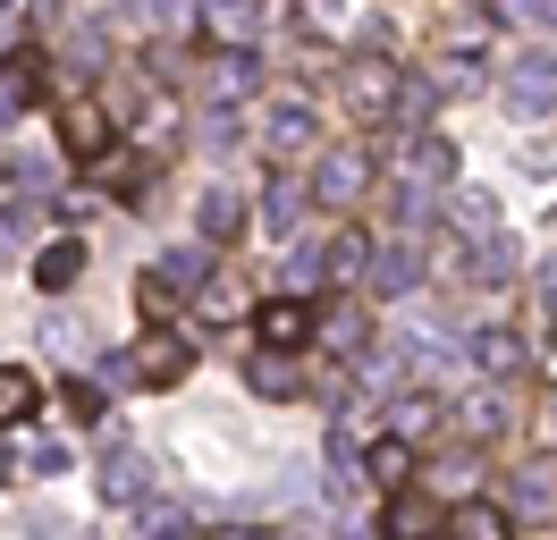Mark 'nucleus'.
<instances>
[{
	"instance_id": "10",
	"label": "nucleus",
	"mask_w": 557,
	"mask_h": 540,
	"mask_svg": "<svg viewBox=\"0 0 557 540\" xmlns=\"http://www.w3.org/2000/svg\"><path fill=\"white\" fill-rule=\"evenodd\" d=\"M85 177H94L102 195H119V202H144L152 161H144V152H127V144H110V152H94V161H85Z\"/></svg>"
},
{
	"instance_id": "29",
	"label": "nucleus",
	"mask_w": 557,
	"mask_h": 540,
	"mask_svg": "<svg viewBox=\"0 0 557 540\" xmlns=\"http://www.w3.org/2000/svg\"><path fill=\"white\" fill-rule=\"evenodd\" d=\"M498 422H507V414H498V397H490V389H482V397H465V405H456V431H465V439H490Z\"/></svg>"
},
{
	"instance_id": "3",
	"label": "nucleus",
	"mask_w": 557,
	"mask_h": 540,
	"mask_svg": "<svg viewBox=\"0 0 557 540\" xmlns=\"http://www.w3.org/2000/svg\"><path fill=\"white\" fill-rule=\"evenodd\" d=\"M388 161H397V186H422V195H448L456 186V144L431 135V127H406Z\"/></svg>"
},
{
	"instance_id": "24",
	"label": "nucleus",
	"mask_w": 557,
	"mask_h": 540,
	"mask_svg": "<svg viewBox=\"0 0 557 540\" xmlns=\"http://www.w3.org/2000/svg\"><path fill=\"white\" fill-rule=\"evenodd\" d=\"M35 405H42V380L26 364H0V422H35Z\"/></svg>"
},
{
	"instance_id": "8",
	"label": "nucleus",
	"mask_w": 557,
	"mask_h": 540,
	"mask_svg": "<svg viewBox=\"0 0 557 540\" xmlns=\"http://www.w3.org/2000/svg\"><path fill=\"white\" fill-rule=\"evenodd\" d=\"M94 481H102L110 506H144V499H152V456H144L136 439H110V456H102Z\"/></svg>"
},
{
	"instance_id": "35",
	"label": "nucleus",
	"mask_w": 557,
	"mask_h": 540,
	"mask_svg": "<svg viewBox=\"0 0 557 540\" xmlns=\"http://www.w3.org/2000/svg\"><path fill=\"white\" fill-rule=\"evenodd\" d=\"M431 422H440V405H431V397H397V431H406V439H422Z\"/></svg>"
},
{
	"instance_id": "18",
	"label": "nucleus",
	"mask_w": 557,
	"mask_h": 540,
	"mask_svg": "<svg viewBox=\"0 0 557 540\" xmlns=\"http://www.w3.org/2000/svg\"><path fill=\"white\" fill-rule=\"evenodd\" d=\"M287 17H296V34H313V42H338V51H347V34H355L347 0H287Z\"/></svg>"
},
{
	"instance_id": "11",
	"label": "nucleus",
	"mask_w": 557,
	"mask_h": 540,
	"mask_svg": "<svg viewBox=\"0 0 557 540\" xmlns=\"http://www.w3.org/2000/svg\"><path fill=\"white\" fill-rule=\"evenodd\" d=\"M465 364L490 371V380H516V371H523V338L507 330V321H482V330L465 338Z\"/></svg>"
},
{
	"instance_id": "22",
	"label": "nucleus",
	"mask_w": 557,
	"mask_h": 540,
	"mask_svg": "<svg viewBox=\"0 0 557 540\" xmlns=\"http://www.w3.org/2000/svg\"><path fill=\"white\" fill-rule=\"evenodd\" d=\"M253 17H262V0H203L211 42H253Z\"/></svg>"
},
{
	"instance_id": "38",
	"label": "nucleus",
	"mask_w": 557,
	"mask_h": 540,
	"mask_svg": "<svg viewBox=\"0 0 557 540\" xmlns=\"http://www.w3.org/2000/svg\"><path fill=\"white\" fill-rule=\"evenodd\" d=\"M507 506H523V515H541V506H549V481H541V472H523V481H516V499H507Z\"/></svg>"
},
{
	"instance_id": "20",
	"label": "nucleus",
	"mask_w": 557,
	"mask_h": 540,
	"mask_svg": "<svg viewBox=\"0 0 557 540\" xmlns=\"http://www.w3.org/2000/svg\"><path fill=\"white\" fill-rule=\"evenodd\" d=\"M448 532L456 540H507L516 524H507V506H498V499H456L448 506Z\"/></svg>"
},
{
	"instance_id": "4",
	"label": "nucleus",
	"mask_w": 557,
	"mask_h": 540,
	"mask_svg": "<svg viewBox=\"0 0 557 540\" xmlns=\"http://www.w3.org/2000/svg\"><path fill=\"white\" fill-rule=\"evenodd\" d=\"M363 186H372V152H363V144H321V152H313V202L355 211Z\"/></svg>"
},
{
	"instance_id": "5",
	"label": "nucleus",
	"mask_w": 557,
	"mask_h": 540,
	"mask_svg": "<svg viewBox=\"0 0 557 540\" xmlns=\"http://www.w3.org/2000/svg\"><path fill=\"white\" fill-rule=\"evenodd\" d=\"M313 94L305 85H278L271 101H262V144H271V161H296V152H313Z\"/></svg>"
},
{
	"instance_id": "31",
	"label": "nucleus",
	"mask_w": 557,
	"mask_h": 540,
	"mask_svg": "<svg viewBox=\"0 0 557 540\" xmlns=\"http://www.w3.org/2000/svg\"><path fill=\"white\" fill-rule=\"evenodd\" d=\"M60 397H69V414H76V422H102V414H110V397L94 389V380H76V371H69V389H60Z\"/></svg>"
},
{
	"instance_id": "21",
	"label": "nucleus",
	"mask_w": 557,
	"mask_h": 540,
	"mask_svg": "<svg viewBox=\"0 0 557 540\" xmlns=\"http://www.w3.org/2000/svg\"><path fill=\"white\" fill-rule=\"evenodd\" d=\"M195 229H203L211 245H228V236L245 229V195H237V186H211V195L195 202Z\"/></svg>"
},
{
	"instance_id": "16",
	"label": "nucleus",
	"mask_w": 557,
	"mask_h": 540,
	"mask_svg": "<svg viewBox=\"0 0 557 540\" xmlns=\"http://www.w3.org/2000/svg\"><path fill=\"white\" fill-rule=\"evenodd\" d=\"M363 287H372L381 304L414 296V287H422V254H414V245H388V254H372V270H363Z\"/></svg>"
},
{
	"instance_id": "34",
	"label": "nucleus",
	"mask_w": 557,
	"mask_h": 540,
	"mask_svg": "<svg viewBox=\"0 0 557 540\" xmlns=\"http://www.w3.org/2000/svg\"><path fill=\"white\" fill-rule=\"evenodd\" d=\"M330 338H338V355H363V346H372V321H363V312H338Z\"/></svg>"
},
{
	"instance_id": "28",
	"label": "nucleus",
	"mask_w": 557,
	"mask_h": 540,
	"mask_svg": "<svg viewBox=\"0 0 557 540\" xmlns=\"http://www.w3.org/2000/svg\"><path fill=\"white\" fill-rule=\"evenodd\" d=\"M136 524H144L152 540H186V532H195V515H186V506H161V499H144Z\"/></svg>"
},
{
	"instance_id": "1",
	"label": "nucleus",
	"mask_w": 557,
	"mask_h": 540,
	"mask_svg": "<svg viewBox=\"0 0 557 540\" xmlns=\"http://www.w3.org/2000/svg\"><path fill=\"white\" fill-rule=\"evenodd\" d=\"M211 254H220V245L203 236V245H177V254H161V262L144 270L136 279V312L144 321H177L195 296H211V270H220Z\"/></svg>"
},
{
	"instance_id": "13",
	"label": "nucleus",
	"mask_w": 557,
	"mask_h": 540,
	"mask_svg": "<svg viewBox=\"0 0 557 540\" xmlns=\"http://www.w3.org/2000/svg\"><path fill=\"white\" fill-rule=\"evenodd\" d=\"M381 532H397V540L448 532V506H440V499H422L414 481H406V490H388V515H381Z\"/></svg>"
},
{
	"instance_id": "40",
	"label": "nucleus",
	"mask_w": 557,
	"mask_h": 540,
	"mask_svg": "<svg viewBox=\"0 0 557 540\" xmlns=\"http://www.w3.org/2000/svg\"><path fill=\"white\" fill-rule=\"evenodd\" d=\"M9 472H17V447H9V422H0V490H9Z\"/></svg>"
},
{
	"instance_id": "23",
	"label": "nucleus",
	"mask_w": 557,
	"mask_h": 540,
	"mask_svg": "<svg viewBox=\"0 0 557 540\" xmlns=\"http://www.w3.org/2000/svg\"><path fill=\"white\" fill-rule=\"evenodd\" d=\"M76 270H85V236H51V245L35 254V287H51V296H60Z\"/></svg>"
},
{
	"instance_id": "27",
	"label": "nucleus",
	"mask_w": 557,
	"mask_h": 540,
	"mask_svg": "<svg viewBox=\"0 0 557 540\" xmlns=\"http://www.w3.org/2000/svg\"><path fill=\"white\" fill-rule=\"evenodd\" d=\"M448 195H456V186H448ZM456 236H465V245L498 236V202H490V195H456Z\"/></svg>"
},
{
	"instance_id": "39",
	"label": "nucleus",
	"mask_w": 557,
	"mask_h": 540,
	"mask_svg": "<svg viewBox=\"0 0 557 540\" xmlns=\"http://www.w3.org/2000/svg\"><path fill=\"white\" fill-rule=\"evenodd\" d=\"M26 465H35V472H69V447H60V439H35V456H26Z\"/></svg>"
},
{
	"instance_id": "7",
	"label": "nucleus",
	"mask_w": 557,
	"mask_h": 540,
	"mask_svg": "<svg viewBox=\"0 0 557 540\" xmlns=\"http://www.w3.org/2000/svg\"><path fill=\"white\" fill-rule=\"evenodd\" d=\"M203 85H211V101H253V94H262V60H253V42H211Z\"/></svg>"
},
{
	"instance_id": "14",
	"label": "nucleus",
	"mask_w": 557,
	"mask_h": 540,
	"mask_svg": "<svg viewBox=\"0 0 557 540\" xmlns=\"http://www.w3.org/2000/svg\"><path fill=\"white\" fill-rule=\"evenodd\" d=\"M313 304L305 296H271L262 304V312H253V338H262V346H305V338H313Z\"/></svg>"
},
{
	"instance_id": "9",
	"label": "nucleus",
	"mask_w": 557,
	"mask_h": 540,
	"mask_svg": "<svg viewBox=\"0 0 557 540\" xmlns=\"http://www.w3.org/2000/svg\"><path fill=\"white\" fill-rule=\"evenodd\" d=\"M60 144L76 152V169L94 161V152H110V144H119V135H110V110L94 94H69V110H60Z\"/></svg>"
},
{
	"instance_id": "19",
	"label": "nucleus",
	"mask_w": 557,
	"mask_h": 540,
	"mask_svg": "<svg viewBox=\"0 0 557 540\" xmlns=\"http://www.w3.org/2000/svg\"><path fill=\"white\" fill-rule=\"evenodd\" d=\"M363 481H381V490H406V481H414V439H406V431L372 439V456H363Z\"/></svg>"
},
{
	"instance_id": "41",
	"label": "nucleus",
	"mask_w": 557,
	"mask_h": 540,
	"mask_svg": "<svg viewBox=\"0 0 557 540\" xmlns=\"http://www.w3.org/2000/svg\"><path fill=\"white\" fill-rule=\"evenodd\" d=\"M541 26H549V34H557V0H541Z\"/></svg>"
},
{
	"instance_id": "26",
	"label": "nucleus",
	"mask_w": 557,
	"mask_h": 540,
	"mask_svg": "<svg viewBox=\"0 0 557 540\" xmlns=\"http://www.w3.org/2000/svg\"><path fill=\"white\" fill-rule=\"evenodd\" d=\"M144 144H152V152H170V144H177V94H170V85H144Z\"/></svg>"
},
{
	"instance_id": "25",
	"label": "nucleus",
	"mask_w": 557,
	"mask_h": 540,
	"mask_svg": "<svg viewBox=\"0 0 557 540\" xmlns=\"http://www.w3.org/2000/svg\"><path fill=\"white\" fill-rule=\"evenodd\" d=\"M372 254H381V245H372L363 229H338L330 245H321V262H330V279H363V270H372Z\"/></svg>"
},
{
	"instance_id": "12",
	"label": "nucleus",
	"mask_w": 557,
	"mask_h": 540,
	"mask_svg": "<svg viewBox=\"0 0 557 540\" xmlns=\"http://www.w3.org/2000/svg\"><path fill=\"white\" fill-rule=\"evenodd\" d=\"M507 101H516L523 119H541V110H557V60H507Z\"/></svg>"
},
{
	"instance_id": "37",
	"label": "nucleus",
	"mask_w": 557,
	"mask_h": 540,
	"mask_svg": "<svg viewBox=\"0 0 557 540\" xmlns=\"http://www.w3.org/2000/svg\"><path fill=\"white\" fill-rule=\"evenodd\" d=\"M26 42V0H0V60Z\"/></svg>"
},
{
	"instance_id": "15",
	"label": "nucleus",
	"mask_w": 557,
	"mask_h": 540,
	"mask_svg": "<svg viewBox=\"0 0 557 540\" xmlns=\"http://www.w3.org/2000/svg\"><path fill=\"white\" fill-rule=\"evenodd\" d=\"M305 202H313V177H287V169H271V186H262V229H271V236H296Z\"/></svg>"
},
{
	"instance_id": "32",
	"label": "nucleus",
	"mask_w": 557,
	"mask_h": 540,
	"mask_svg": "<svg viewBox=\"0 0 557 540\" xmlns=\"http://www.w3.org/2000/svg\"><path fill=\"white\" fill-rule=\"evenodd\" d=\"M532 304H541V338H557V262L532 270Z\"/></svg>"
},
{
	"instance_id": "36",
	"label": "nucleus",
	"mask_w": 557,
	"mask_h": 540,
	"mask_svg": "<svg viewBox=\"0 0 557 540\" xmlns=\"http://www.w3.org/2000/svg\"><path fill=\"white\" fill-rule=\"evenodd\" d=\"M17 110H26V76L0 68V127H17Z\"/></svg>"
},
{
	"instance_id": "6",
	"label": "nucleus",
	"mask_w": 557,
	"mask_h": 540,
	"mask_svg": "<svg viewBox=\"0 0 557 540\" xmlns=\"http://www.w3.org/2000/svg\"><path fill=\"white\" fill-rule=\"evenodd\" d=\"M186 371H195V338H177L170 321H152V338L136 346V380L144 389H177Z\"/></svg>"
},
{
	"instance_id": "17",
	"label": "nucleus",
	"mask_w": 557,
	"mask_h": 540,
	"mask_svg": "<svg viewBox=\"0 0 557 540\" xmlns=\"http://www.w3.org/2000/svg\"><path fill=\"white\" fill-rule=\"evenodd\" d=\"M245 389H253V397H296V389H305V371H296V346H262V355L245 364Z\"/></svg>"
},
{
	"instance_id": "30",
	"label": "nucleus",
	"mask_w": 557,
	"mask_h": 540,
	"mask_svg": "<svg viewBox=\"0 0 557 540\" xmlns=\"http://www.w3.org/2000/svg\"><path fill=\"white\" fill-rule=\"evenodd\" d=\"M507 270H516V245H507V236H482V245H473V279H507Z\"/></svg>"
},
{
	"instance_id": "2",
	"label": "nucleus",
	"mask_w": 557,
	"mask_h": 540,
	"mask_svg": "<svg viewBox=\"0 0 557 540\" xmlns=\"http://www.w3.org/2000/svg\"><path fill=\"white\" fill-rule=\"evenodd\" d=\"M338 101H347L355 127H388V119H406V68L363 51V60L338 68Z\"/></svg>"
},
{
	"instance_id": "33",
	"label": "nucleus",
	"mask_w": 557,
	"mask_h": 540,
	"mask_svg": "<svg viewBox=\"0 0 557 540\" xmlns=\"http://www.w3.org/2000/svg\"><path fill=\"white\" fill-rule=\"evenodd\" d=\"M69 68H76V76H94V68H102V26L69 34Z\"/></svg>"
}]
</instances>
